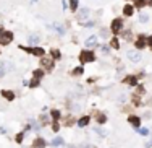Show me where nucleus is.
I'll use <instances>...</instances> for the list:
<instances>
[{
	"label": "nucleus",
	"mask_w": 152,
	"mask_h": 148,
	"mask_svg": "<svg viewBox=\"0 0 152 148\" xmlns=\"http://www.w3.org/2000/svg\"><path fill=\"white\" fill-rule=\"evenodd\" d=\"M126 57L131 62H134V64L141 62V59H142V56H141V52H139V51H128L126 52Z\"/></svg>",
	"instance_id": "1"
},
{
	"label": "nucleus",
	"mask_w": 152,
	"mask_h": 148,
	"mask_svg": "<svg viewBox=\"0 0 152 148\" xmlns=\"http://www.w3.org/2000/svg\"><path fill=\"white\" fill-rule=\"evenodd\" d=\"M11 39H13V34L10 31H0V44H10Z\"/></svg>",
	"instance_id": "2"
},
{
	"label": "nucleus",
	"mask_w": 152,
	"mask_h": 148,
	"mask_svg": "<svg viewBox=\"0 0 152 148\" xmlns=\"http://www.w3.org/2000/svg\"><path fill=\"white\" fill-rule=\"evenodd\" d=\"M94 59H96V56H94L91 51H84V52H81V56H79V60H81L83 64H86V62H92Z\"/></svg>",
	"instance_id": "3"
},
{
	"label": "nucleus",
	"mask_w": 152,
	"mask_h": 148,
	"mask_svg": "<svg viewBox=\"0 0 152 148\" xmlns=\"http://www.w3.org/2000/svg\"><path fill=\"white\" fill-rule=\"evenodd\" d=\"M76 18H78L79 23H84V20L89 18V8H81V10L76 13Z\"/></svg>",
	"instance_id": "4"
},
{
	"label": "nucleus",
	"mask_w": 152,
	"mask_h": 148,
	"mask_svg": "<svg viewBox=\"0 0 152 148\" xmlns=\"http://www.w3.org/2000/svg\"><path fill=\"white\" fill-rule=\"evenodd\" d=\"M47 28L52 29V31H55V33H58V34H65V26L60 25V23H52V25H49Z\"/></svg>",
	"instance_id": "5"
},
{
	"label": "nucleus",
	"mask_w": 152,
	"mask_h": 148,
	"mask_svg": "<svg viewBox=\"0 0 152 148\" xmlns=\"http://www.w3.org/2000/svg\"><path fill=\"white\" fill-rule=\"evenodd\" d=\"M97 44H99V41H97V36H89L86 41H84V46H86L87 49H92V47H96Z\"/></svg>",
	"instance_id": "6"
},
{
	"label": "nucleus",
	"mask_w": 152,
	"mask_h": 148,
	"mask_svg": "<svg viewBox=\"0 0 152 148\" xmlns=\"http://www.w3.org/2000/svg\"><path fill=\"white\" fill-rule=\"evenodd\" d=\"M123 29V20L122 18H115L112 21V31H122Z\"/></svg>",
	"instance_id": "7"
},
{
	"label": "nucleus",
	"mask_w": 152,
	"mask_h": 148,
	"mask_svg": "<svg viewBox=\"0 0 152 148\" xmlns=\"http://www.w3.org/2000/svg\"><path fill=\"white\" fill-rule=\"evenodd\" d=\"M128 122L131 124V125H134V127H139V125H141V119L136 117V116H130V117H128Z\"/></svg>",
	"instance_id": "8"
},
{
	"label": "nucleus",
	"mask_w": 152,
	"mask_h": 148,
	"mask_svg": "<svg viewBox=\"0 0 152 148\" xmlns=\"http://www.w3.org/2000/svg\"><path fill=\"white\" fill-rule=\"evenodd\" d=\"M134 13V7L133 5H125L123 7V15L125 16H131Z\"/></svg>",
	"instance_id": "9"
},
{
	"label": "nucleus",
	"mask_w": 152,
	"mask_h": 148,
	"mask_svg": "<svg viewBox=\"0 0 152 148\" xmlns=\"http://www.w3.org/2000/svg\"><path fill=\"white\" fill-rule=\"evenodd\" d=\"M28 42H29V44H32V46H37V44H39V36L31 34L29 38H28Z\"/></svg>",
	"instance_id": "10"
},
{
	"label": "nucleus",
	"mask_w": 152,
	"mask_h": 148,
	"mask_svg": "<svg viewBox=\"0 0 152 148\" xmlns=\"http://www.w3.org/2000/svg\"><path fill=\"white\" fill-rule=\"evenodd\" d=\"M125 82H126L128 85H131V86H136V85H137V80H136V77H133V75H130V77H126V78H125Z\"/></svg>",
	"instance_id": "11"
},
{
	"label": "nucleus",
	"mask_w": 152,
	"mask_h": 148,
	"mask_svg": "<svg viewBox=\"0 0 152 148\" xmlns=\"http://www.w3.org/2000/svg\"><path fill=\"white\" fill-rule=\"evenodd\" d=\"M50 145H52V147H60V145H63V138H61V137H55L50 142Z\"/></svg>",
	"instance_id": "12"
},
{
	"label": "nucleus",
	"mask_w": 152,
	"mask_h": 148,
	"mask_svg": "<svg viewBox=\"0 0 152 148\" xmlns=\"http://www.w3.org/2000/svg\"><path fill=\"white\" fill-rule=\"evenodd\" d=\"M87 124H89V117H81L78 121V127H86Z\"/></svg>",
	"instance_id": "13"
},
{
	"label": "nucleus",
	"mask_w": 152,
	"mask_h": 148,
	"mask_svg": "<svg viewBox=\"0 0 152 148\" xmlns=\"http://www.w3.org/2000/svg\"><path fill=\"white\" fill-rule=\"evenodd\" d=\"M146 44H147V42H146V39H144V38H139V39L136 41V47H137V49H142V47H146Z\"/></svg>",
	"instance_id": "14"
},
{
	"label": "nucleus",
	"mask_w": 152,
	"mask_h": 148,
	"mask_svg": "<svg viewBox=\"0 0 152 148\" xmlns=\"http://www.w3.org/2000/svg\"><path fill=\"white\" fill-rule=\"evenodd\" d=\"M78 5H79V0H70V8H71V11H76V10H78Z\"/></svg>",
	"instance_id": "15"
},
{
	"label": "nucleus",
	"mask_w": 152,
	"mask_h": 148,
	"mask_svg": "<svg viewBox=\"0 0 152 148\" xmlns=\"http://www.w3.org/2000/svg\"><path fill=\"white\" fill-rule=\"evenodd\" d=\"M44 147H46V142H44L42 138H37L34 142V148H44Z\"/></svg>",
	"instance_id": "16"
},
{
	"label": "nucleus",
	"mask_w": 152,
	"mask_h": 148,
	"mask_svg": "<svg viewBox=\"0 0 152 148\" xmlns=\"http://www.w3.org/2000/svg\"><path fill=\"white\" fill-rule=\"evenodd\" d=\"M137 133H139V135H142V137H147V135H149V129L139 127V129H137Z\"/></svg>",
	"instance_id": "17"
},
{
	"label": "nucleus",
	"mask_w": 152,
	"mask_h": 148,
	"mask_svg": "<svg viewBox=\"0 0 152 148\" xmlns=\"http://www.w3.org/2000/svg\"><path fill=\"white\" fill-rule=\"evenodd\" d=\"M41 64H42V65H46L47 68H52V67H54V62H52L50 59H42Z\"/></svg>",
	"instance_id": "18"
},
{
	"label": "nucleus",
	"mask_w": 152,
	"mask_h": 148,
	"mask_svg": "<svg viewBox=\"0 0 152 148\" xmlns=\"http://www.w3.org/2000/svg\"><path fill=\"white\" fill-rule=\"evenodd\" d=\"M149 21V13H141L139 15V23H147Z\"/></svg>",
	"instance_id": "19"
},
{
	"label": "nucleus",
	"mask_w": 152,
	"mask_h": 148,
	"mask_svg": "<svg viewBox=\"0 0 152 148\" xmlns=\"http://www.w3.org/2000/svg\"><path fill=\"white\" fill-rule=\"evenodd\" d=\"M99 34H100V38H102V39H107L110 33H108V29H105V28H100V33H99Z\"/></svg>",
	"instance_id": "20"
},
{
	"label": "nucleus",
	"mask_w": 152,
	"mask_h": 148,
	"mask_svg": "<svg viewBox=\"0 0 152 148\" xmlns=\"http://www.w3.org/2000/svg\"><path fill=\"white\" fill-rule=\"evenodd\" d=\"M32 54H34V56L42 57V56H44V49H41V47H36V49H32Z\"/></svg>",
	"instance_id": "21"
},
{
	"label": "nucleus",
	"mask_w": 152,
	"mask_h": 148,
	"mask_svg": "<svg viewBox=\"0 0 152 148\" xmlns=\"http://www.w3.org/2000/svg\"><path fill=\"white\" fill-rule=\"evenodd\" d=\"M110 46H112V47H115V49H118V47H120V42H118V39H117V38H113V39H112Z\"/></svg>",
	"instance_id": "22"
},
{
	"label": "nucleus",
	"mask_w": 152,
	"mask_h": 148,
	"mask_svg": "<svg viewBox=\"0 0 152 148\" xmlns=\"http://www.w3.org/2000/svg\"><path fill=\"white\" fill-rule=\"evenodd\" d=\"M2 93H3V96H5L7 99H13V98H15V94L11 91H2Z\"/></svg>",
	"instance_id": "23"
},
{
	"label": "nucleus",
	"mask_w": 152,
	"mask_h": 148,
	"mask_svg": "<svg viewBox=\"0 0 152 148\" xmlns=\"http://www.w3.org/2000/svg\"><path fill=\"white\" fill-rule=\"evenodd\" d=\"M146 3H147L146 0H136V3H134V5H136L137 8H142V7L146 5Z\"/></svg>",
	"instance_id": "24"
},
{
	"label": "nucleus",
	"mask_w": 152,
	"mask_h": 148,
	"mask_svg": "<svg viewBox=\"0 0 152 148\" xmlns=\"http://www.w3.org/2000/svg\"><path fill=\"white\" fill-rule=\"evenodd\" d=\"M34 77L36 78H42V77H44V72H42V70H36L34 72Z\"/></svg>",
	"instance_id": "25"
},
{
	"label": "nucleus",
	"mask_w": 152,
	"mask_h": 148,
	"mask_svg": "<svg viewBox=\"0 0 152 148\" xmlns=\"http://www.w3.org/2000/svg\"><path fill=\"white\" fill-rule=\"evenodd\" d=\"M52 117L55 119V121H58V119H60V113H58V111H52Z\"/></svg>",
	"instance_id": "26"
},
{
	"label": "nucleus",
	"mask_w": 152,
	"mask_h": 148,
	"mask_svg": "<svg viewBox=\"0 0 152 148\" xmlns=\"http://www.w3.org/2000/svg\"><path fill=\"white\" fill-rule=\"evenodd\" d=\"M73 73H75V75H81V73H83V67H78V68H75V70H73Z\"/></svg>",
	"instance_id": "27"
},
{
	"label": "nucleus",
	"mask_w": 152,
	"mask_h": 148,
	"mask_svg": "<svg viewBox=\"0 0 152 148\" xmlns=\"http://www.w3.org/2000/svg\"><path fill=\"white\" fill-rule=\"evenodd\" d=\"M97 121H99V124H104V122H105V121H107V119H105V116H104V114H100Z\"/></svg>",
	"instance_id": "28"
},
{
	"label": "nucleus",
	"mask_w": 152,
	"mask_h": 148,
	"mask_svg": "<svg viewBox=\"0 0 152 148\" xmlns=\"http://www.w3.org/2000/svg\"><path fill=\"white\" fill-rule=\"evenodd\" d=\"M100 51L107 56V54H108V47H107V46H102V47H100Z\"/></svg>",
	"instance_id": "29"
},
{
	"label": "nucleus",
	"mask_w": 152,
	"mask_h": 148,
	"mask_svg": "<svg viewBox=\"0 0 152 148\" xmlns=\"http://www.w3.org/2000/svg\"><path fill=\"white\" fill-rule=\"evenodd\" d=\"M52 56L55 57V59H58V57H60V52H58V51H52Z\"/></svg>",
	"instance_id": "30"
},
{
	"label": "nucleus",
	"mask_w": 152,
	"mask_h": 148,
	"mask_svg": "<svg viewBox=\"0 0 152 148\" xmlns=\"http://www.w3.org/2000/svg\"><path fill=\"white\" fill-rule=\"evenodd\" d=\"M96 132L99 133V135H102V137H104V135H105V132H104V130H100V129H96Z\"/></svg>",
	"instance_id": "31"
},
{
	"label": "nucleus",
	"mask_w": 152,
	"mask_h": 148,
	"mask_svg": "<svg viewBox=\"0 0 152 148\" xmlns=\"http://www.w3.org/2000/svg\"><path fill=\"white\" fill-rule=\"evenodd\" d=\"M21 140H23V133H20V135H16V142L20 143Z\"/></svg>",
	"instance_id": "32"
},
{
	"label": "nucleus",
	"mask_w": 152,
	"mask_h": 148,
	"mask_svg": "<svg viewBox=\"0 0 152 148\" xmlns=\"http://www.w3.org/2000/svg\"><path fill=\"white\" fill-rule=\"evenodd\" d=\"M78 148H89V145H87V143H81Z\"/></svg>",
	"instance_id": "33"
},
{
	"label": "nucleus",
	"mask_w": 152,
	"mask_h": 148,
	"mask_svg": "<svg viewBox=\"0 0 152 148\" xmlns=\"http://www.w3.org/2000/svg\"><path fill=\"white\" fill-rule=\"evenodd\" d=\"M66 7H68V5H66V2H65V0H61V8H63V10H65Z\"/></svg>",
	"instance_id": "34"
},
{
	"label": "nucleus",
	"mask_w": 152,
	"mask_h": 148,
	"mask_svg": "<svg viewBox=\"0 0 152 148\" xmlns=\"http://www.w3.org/2000/svg\"><path fill=\"white\" fill-rule=\"evenodd\" d=\"M147 44H149V46H152V36H149V38H147Z\"/></svg>",
	"instance_id": "35"
},
{
	"label": "nucleus",
	"mask_w": 152,
	"mask_h": 148,
	"mask_svg": "<svg viewBox=\"0 0 152 148\" xmlns=\"http://www.w3.org/2000/svg\"><path fill=\"white\" fill-rule=\"evenodd\" d=\"M3 73H5V68H3V67H0V77H3Z\"/></svg>",
	"instance_id": "36"
},
{
	"label": "nucleus",
	"mask_w": 152,
	"mask_h": 148,
	"mask_svg": "<svg viewBox=\"0 0 152 148\" xmlns=\"http://www.w3.org/2000/svg\"><path fill=\"white\" fill-rule=\"evenodd\" d=\"M92 26H94V23H92V21H89V23H86V28H92Z\"/></svg>",
	"instance_id": "37"
},
{
	"label": "nucleus",
	"mask_w": 152,
	"mask_h": 148,
	"mask_svg": "<svg viewBox=\"0 0 152 148\" xmlns=\"http://www.w3.org/2000/svg\"><path fill=\"white\" fill-rule=\"evenodd\" d=\"M52 129H54V130H55V132H57V130H58V129H60V127H58V124H54V127H52Z\"/></svg>",
	"instance_id": "38"
},
{
	"label": "nucleus",
	"mask_w": 152,
	"mask_h": 148,
	"mask_svg": "<svg viewBox=\"0 0 152 148\" xmlns=\"http://www.w3.org/2000/svg\"><path fill=\"white\" fill-rule=\"evenodd\" d=\"M146 147H147V148H151V147H152V138L149 140V142H147V145H146Z\"/></svg>",
	"instance_id": "39"
},
{
	"label": "nucleus",
	"mask_w": 152,
	"mask_h": 148,
	"mask_svg": "<svg viewBox=\"0 0 152 148\" xmlns=\"http://www.w3.org/2000/svg\"><path fill=\"white\" fill-rule=\"evenodd\" d=\"M147 3H149V5H152V0H147Z\"/></svg>",
	"instance_id": "40"
},
{
	"label": "nucleus",
	"mask_w": 152,
	"mask_h": 148,
	"mask_svg": "<svg viewBox=\"0 0 152 148\" xmlns=\"http://www.w3.org/2000/svg\"><path fill=\"white\" fill-rule=\"evenodd\" d=\"M36 2H37V0H32V3H36Z\"/></svg>",
	"instance_id": "41"
},
{
	"label": "nucleus",
	"mask_w": 152,
	"mask_h": 148,
	"mask_svg": "<svg viewBox=\"0 0 152 148\" xmlns=\"http://www.w3.org/2000/svg\"><path fill=\"white\" fill-rule=\"evenodd\" d=\"M66 148H71V147H66Z\"/></svg>",
	"instance_id": "42"
}]
</instances>
